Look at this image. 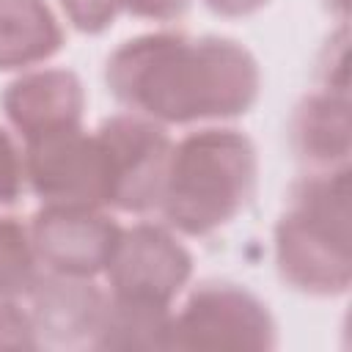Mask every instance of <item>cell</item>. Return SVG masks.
<instances>
[{
  "label": "cell",
  "mask_w": 352,
  "mask_h": 352,
  "mask_svg": "<svg viewBox=\"0 0 352 352\" xmlns=\"http://www.w3.org/2000/svg\"><path fill=\"white\" fill-rule=\"evenodd\" d=\"M104 82L129 113L195 124L245 116L258 99L261 72L234 38L160 30L118 44L104 63Z\"/></svg>",
  "instance_id": "obj_1"
},
{
  "label": "cell",
  "mask_w": 352,
  "mask_h": 352,
  "mask_svg": "<svg viewBox=\"0 0 352 352\" xmlns=\"http://www.w3.org/2000/svg\"><path fill=\"white\" fill-rule=\"evenodd\" d=\"M258 154L253 140L231 126H206L170 148L160 212L187 236H212L253 201Z\"/></svg>",
  "instance_id": "obj_2"
},
{
  "label": "cell",
  "mask_w": 352,
  "mask_h": 352,
  "mask_svg": "<svg viewBox=\"0 0 352 352\" xmlns=\"http://www.w3.org/2000/svg\"><path fill=\"white\" fill-rule=\"evenodd\" d=\"M349 168L305 170L275 223V267L286 286L311 297H338L352 283Z\"/></svg>",
  "instance_id": "obj_3"
},
{
  "label": "cell",
  "mask_w": 352,
  "mask_h": 352,
  "mask_svg": "<svg viewBox=\"0 0 352 352\" xmlns=\"http://www.w3.org/2000/svg\"><path fill=\"white\" fill-rule=\"evenodd\" d=\"M94 138L104 165V206L126 214L154 212L173 148L162 124L138 113H118L104 118Z\"/></svg>",
  "instance_id": "obj_4"
},
{
  "label": "cell",
  "mask_w": 352,
  "mask_h": 352,
  "mask_svg": "<svg viewBox=\"0 0 352 352\" xmlns=\"http://www.w3.org/2000/svg\"><path fill=\"white\" fill-rule=\"evenodd\" d=\"M278 327L264 300L231 280H201L170 316V349H272Z\"/></svg>",
  "instance_id": "obj_5"
},
{
  "label": "cell",
  "mask_w": 352,
  "mask_h": 352,
  "mask_svg": "<svg viewBox=\"0 0 352 352\" xmlns=\"http://www.w3.org/2000/svg\"><path fill=\"white\" fill-rule=\"evenodd\" d=\"M110 297L170 308L192 278L190 250L157 223L124 228L104 270Z\"/></svg>",
  "instance_id": "obj_6"
},
{
  "label": "cell",
  "mask_w": 352,
  "mask_h": 352,
  "mask_svg": "<svg viewBox=\"0 0 352 352\" xmlns=\"http://www.w3.org/2000/svg\"><path fill=\"white\" fill-rule=\"evenodd\" d=\"M25 182L41 204L104 209V165L94 135L77 126L25 140Z\"/></svg>",
  "instance_id": "obj_7"
},
{
  "label": "cell",
  "mask_w": 352,
  "mask_h": 352,
  "mask_svg": "<svg viewBox=\"0 0 352 352\" xmlns=\"http://www.w3.org/2000/svg\"><path fill=\"white\" fill-rule=\"evenodd\" d=\"M28 228L38 267L66 278L102 275L124 231L104 209L58 204H44Z\"/></svg>",
  "instance_id": "obj_8"
},
{
  "label": "cell",
  "mask_w": 352,
  "mask_h": 352,
  "mask_svg": "<svg viewBox=\"0 0 352 352\" xmlns=\"http://www.w3.org/2000/svg\"><path fill=\"white\" fill-rule=\"evenodd\" d=\"M349 80L344 66H322V88L302 96L289 124V143L305 170L349 168Z\"/></svg>",
  "instance_id": "obj_9"
},
{
  "label": "cell",
  "mask_w": 352,
  "mask_h": 352,
  "mask_svg": "<svg viewBox=\"0 0 352 352\" xmlns=\"http://www.w3.org/2000/svg\"><path fill=\"white\" fill-rule=\"evenodd\" d=\"M25 297V311L33 322L38 346L94 349V338L107 302V294L94 283V278H66L44 272L33 280Z\"/></svg>",
  "instance_id": "obj_10"
},
{
  "label": "cell",
  "mask_w": 352,
  "mask_h": 352,
  "mask_svg": "<svg viewBox=\"0 0 352 352\" xmlns=\"http://www.w3.org/2000/svg\"><path fill=\"white\" fill-rule=\"evenodd\" d=\"M8 124L22 140L82 124L85 91L69 69H38L11 80L0 96Z\"/></svg>",
  "instance_id": "obj_11"
},
{
  "label": "cell",
  "mask_w": 352,
  "mask_h": 352,
  "mask_svg": "<svg viewBox=\"0 0 352 352\" xmlns=\"http://www.w3.org/2000/svg\"><path fill=\"white\" fill-rule=\"evenodd\" d=\"M63 47V30L47 0H0V72L50 60Z\"/></svg>",
  "instance_id": "obj_12"
},
{
  "label": "cell",
  "mask_w": 352,
  "mask_h": 352,
  "mask_svg": "<svg viewBox=\"0 0 352 352\" xmlns=\"http://www.w3.org/2000/svg\"><path fill=\"white\" fill-rule=\"evenodd\" d=\"M170 308L129 302L107 294L94 349H170Z\"/></svg>",
  "instance_id": "obj_13"
},
{
  "label": "cell",
  "mask_w": 352,
  "mask_h": 352,
  "mask_svg": "<svg viewBox=\"0 0 352 352\" xmlns=\"http://www.w3.org/2000/svg\"><path fill=\"white\" fill-rule=\"evenodd\" d=\"M36 278L38 261L30 228L11 214H0V297H25Z\"/></svg>",
  "instance_id": "obj_14"
},
{
  "label": "cell",
  "mask_w": 352,
  "mask_h": 352,
  "mask_svg": "<svg viewBox=\"0 0 352 352\" xmlns=\"http://www.w3.org/2000/svg\"><path fill=\"white\" fill-rule=\"evenodd\" d=\"M58 3L66 19L80 33H88V36L104 33L121 11V0H58Z\"/></svg>",
  "instance_id": "obj_15"
},
{
  "label": "cell",
  "mask_w": 352,
  "mask_h": 352,
  "mask_svg": "<svg viewBox=\"0 0 352 352\" xmlns=\"http://www.w3.org/2000/svg\"><path fill=\"white\" fill-rule=\"evenodd\" d=\"M25 187L22 151L6 126H0V206H14Z\"/></svg>",
  "instance_id": "obj_16"
},
{
  "label": "cell",
  "mask_w": 352,
  "mask_h": 352,
  "mask_svg": "<svg viewBox=\"0 0 352 352\" xmlns=\"http://www.w3.org/2000/svg\"><path fill=\"white\" fill-rule=\"evenodd\" d=\"M36 333L28 311L11 297H0V349H36Z\"/></svg>",
  "instance_id": "obj_17"
},
{
  "label": "cell",
  "mask_w": 352,
  "mask_h": 352,
  "mask_svg": "<svg viewBox=\"0 0 352 352\" xmlns=\"http://www.w3.org/2000/svg\"><path fill=\"white\" fill-rule=\"evenodd\" d=\"M121 8L138 19L173 22V19H182L187 14L190 0H121Z\"/></svg>",
  "instance_id": "obj_18"
},
{
  "label": "cell",
  "mask_w": 352,
  "mask_h": 352,
  "mask_svg": "<svg viewBox=\"0 0 352 352\" xmlns=\"http://www.w3.org/2000/svg\"><path fill=\"white\" fill-rule=\"evenodd\" d=\"M206 8L217 16H228V19H239V16H250L256 11H261L270 0H204Z\"/></svg>",
  "instance_id": "obj_19"
}]
</instances>
